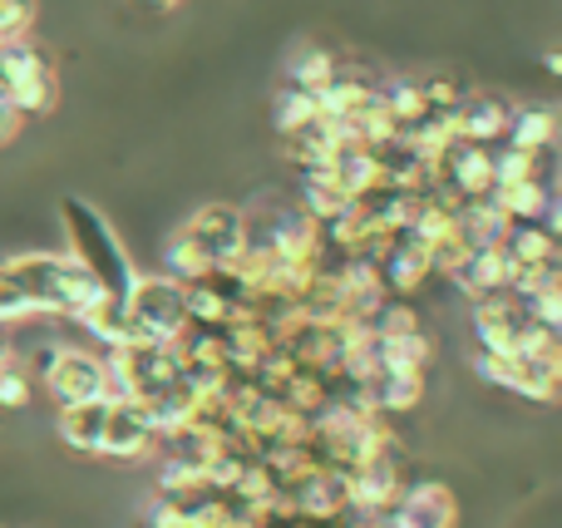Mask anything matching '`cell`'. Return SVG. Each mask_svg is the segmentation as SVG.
<instances>
[{
	"instance_id": "obj_1",
	"label": "cell",
	"mask_w": 562,
	"mask_h": 528,
	"mask_svg": "<svg viewBox=\"0 0 562 528\" xmlns=\"http://www.w3.org/2000/svg\"><path fill=\"white\" fill-rule=\"evenodd\" d=\"M0 267H5V277L15 282V292L25 296L30 316H40V312H49V316H79L85 306H94L99 296H104L94 287V277H89L85 267L75 262V257L25 252V257H10V262H0Z\"/></svg>"
},
{
	"instance_id": "obj_2",
	"label": "cell",
	"mask_w": 562,
	"mask_h": 528,
	"mask_svg": "<svg viewBox=\"0 0 562 528\" xmlns=\"http://www.w3.org/2000/svg\"><path fill=\"white\" fill-rule=\"evenodd\" d=\"M65 233H69V257H75L79 267H85L89 277H94V287L104 296H114V302H128V292H134L138 272L134 262H128L124 243L114 237V227H109V217L99 213L94 203H85V198H65Z\"/></svg>"
},
{
	"instance_id": "obj_3",
	"label": "cell",
	"mask_w": 562,
	"mask_h": 528,
	"mask_svg": "<svg viewBox=\"0 0 562 528\" xmlns=\"http://www.w3.org/2000/svg\"><path fill=\"white\" fill-rule=\"evenodd\" d=\"M124 306L144 341H178L188 332V292L173 277H138Z\"/></svg>"
},
{
	"instance_id": "obj_4",
	"label": "cell",
	"mask_w": 562,
	"mask_h": 528,
	"mask_svg": "<svg viewBox=\"0 0 562 528\" xmlns=\"http://www.w3.org/2000/svg\"><path fill=\"white\" fill-rule=\"evenodd\" d=\"M474 371L484 375V381L504 385V391L533 395V401H553V395H558V356H528V351L498 356V351H479Z\"/></svg>"
},
{
	"instance_id": "obj_5",
	"label": "cell",
	"mask_w": 562,
	"mask_h": 528,
	"mask_svg": "<svg viewBox=\"0 0 562 528\" xmlns=\"http://www.w3.org/2000/svg\"><path fill=\"white\" fill-rule=\"evenodd\" d=\"M45 385L59 405H79V401H104L109 395V371L99 356L89 351H55L45 366Z\"/></svg>"
},
{
	"instance_id": "obj_6",
	"label": "cell",
	"mask_w": 562,
	"mask_h": 528,
	"mask_svg": "<svg viewBox=\"0 0 562 528\" xmlns=\"http://www.w3.org/2000/svg\"><path fill=\"white\" fill-rule=\"evenodd\" d=\"M154 440H158V430H154V420H148L144 401H134V395L109 401V420H104L99 454H109V460H138V454H148Z\"/></svg>"
},
{
	"instance_id": "obj_7",
	"label": "cell",
	"mask_w": 562,
	"mask_h": 528,
	"mask_svg": "<svg viewBox=\"0 0 562 528\" xmlns=\"http://www.w3.org/2000/svg\"><path fill=\"white\" fill-rule=\"evenodd\" d=\"M183 227L198 237V247L213 257V267L237 262V252H243V243H247V217L237 213L233 203H207V207H198L193 223H183Z\"/></svg>"
},
{
	"instance_id": "obj_8",
	"label": "cell",
	"mask_w": 562,
	"mask_h": 528,
	"mask_svg": "<svg viewBox=\"0 0 562 528\" xmlns=\"http://www.w3.org/2000/svg\"><path fill=\"white\" fill-rule=\"evenodd\" d=\"M385 528H454V494L445 484H419L395 504V519Z\"/></svg>"
},
{
	"instance_id": "obj_9",
	"label": "cell",
	"mask_w": 562,
	"mask_h": 528,
	"mask_svg": "<svg viewBox=\"0 0 562 528\" xmlns=\"http://www.w3.org/2000/svg\"><path fill=\"white\" fill-rule=\"evenodd\" d=\"M508 114H514V109L498 94H469L464 104L454 109L459 138H464V144H494V138L508 134Z\"/></svg>"
},
{
	"instance_id": "obj_10",
	"label": "cell",
	"mask_w": 562,
	"mask_h": 528,
	"mask_svg": "<svg viewBox=\"0 0 562 528\" xmlns=\"http://www.w3.org/2000/svg\"><path fill=\"white\" fill-rule=\"evenodd\" d=\"M508 277H514V257H508L504 247H479V252L464 257L454 282L464 287L469 296H494V292H508Z\"/></svg>"
},
{
	"instance_id": "obj_11",
	"label": "cell",
	"mask_w": 562,
	"mask_h": 528,
	"mask_svg": "<svg viewBox=\"0 0 562 528\" xmlns=\"http://www.w3.org/2000/svg\"><path fill=\"white\" fill-rule=\"evenodd\" d=\"M104 420H109V395H104V401L59 405V440H65L69 450H79V454H99Z\"/></svg>"
},
{
	"instance_id": "obj_12",
	"label": "cell",
	"mask_w": 562,
	"mask_h": 528,
	"mask_svg": "<svg viewBox=\"0 0 562 528\" xmlns=\"http://www.w3.org/2000/svg\"><path fill=\"white\" fill-rule=\"evenodd\" d=\"M164 267H168V277L173 282H203L207 272H213V257L198 247V237L188 233V227H178L173 233V243H168V252H164Z\"/></svg>"
},
{
	"instance_id": "obj_13",
	"label": "cell",
	"mask_w": 562,
	"mask_h": 528,
	"mask_svg": "<svg viewBox=\"0 0 562 528\" xmlns=\"http://www.w3.org/2000/svg\"><path fill=\"white\" fill-rule=\"evenodd\" d=\"M508 138L524 154H538V148L553 144V109H514L508 114Z\"/></svg>"
},
{
	"instance_id": "obj_14",
	"label": "cell",
	"mask_w": 562,
	"mask_h": 528,
	"mask_svg": "<svg viewBox=\"0 0 562 528\" xmlns=\"http://www.w3.org/2000/svg\"><path fill=\"white\" fill-rule=\"evenodd\" d=\"M311 119H321V99L311 94V89L291 85L286 94L277 99V128H281V134H296V128H306Z\"/></svg>"
},
{
	"instance_id": "obj_15",
	"label": "cell",
	"mask_w": 562,
	"mask_h": 528,
	"mask_svg": "<svg viewBox=\"0 0 562 528\" xmlns=\"http://www.w3.org/2000/svg\"><path fill=\"white\" fill-rule=\"evenodd\" d=\"M291 79H296V89H311V94H321V89L336 79V59H330L326 49H306V55L296 59V69H291Z\"/></svg>"
},
{
	"instance_id": "obj_16",
	"label": "cell",
	"mask_w": 562,
	"mask_h": 528,
	"mask_svg": "<svg viewBox=\"0 0 562 528\" xmlns=\"http://www.w3.org/2000/svg\"><path fill=\"white\" fill-rule=\"evenodd\" d=\"M20 405H30V375L0 361V411H20Z\"/></svg>"
},
{
	"instance_id": "obj_17",
	"label": "cell",
	"mask_w": 562,
	"mask_h": 528,
	"mask_svg": "<svg viewBox=\"0 0 562 528\" xmlns=\"http://www.w3.org/2000/svg\"><path fill=\"white\" fill-rule=\"evenodd\" d=\"M35 20V0H0V40H20Z\"/></svg>"
},
{
	"instance_id": "obj_18",
	"label": "cell",
	"mask_w": 562,
	"mask_h": 528,
	"mask_svg": "<svg viewBox=\"0 0 562 528\" xmlns=\"http://www.w3.org/2000/svg\"><path fill=\"white\" fill-rule=\"evenodd\" d=\"M15 128H20V114H15V109H10V99L0 94V144H5V138L15 134Z\"/></svg>"
},
{
	"instance_id": "obj_19",
	"label": "cell",
	"mask_w": 562,
	"mask_h": 528,
	"mask_svg": "<svg viewBox=\"0 0 562 528\" xmlns=\"http://www.w3.org/2000/svg\"><path fill=\"white\" fill-rule=\"evenodd\" d=\"M138 5H148V10H173L178 0H138Z\"/></svg>"
},
{
	"instance_id": "obj_20",
	"label": "cell",
	"mask_w": 562,
	"mask_h": 528,
	"mask_svg": "<svg viewBox=\"0 0 562 528\" xmlns=\"http://www.w3.org/2000/svg\"><path fill=\"white\" fill-rule=\"evenodd\" d=\"M0 361H10V351H5V336H0Z\"/></svg>"
}]
</instances>
